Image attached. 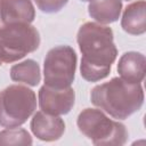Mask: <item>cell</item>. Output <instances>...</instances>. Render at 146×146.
Returning <instances> with one entry per match:
<instances>
[{
	"label": "cell",
	"mask_w": 146,
	"mask_h": 146,
	"mask_svg": "<svg viewBox=\"0 0 146 146\" xmlns=\"http://www.w3.org/2000/svg\"><path fill=\"white\" fill-rule=\"evenodd\" d=\"M76 42L82 54L81 76L89 82L105 79L117 56L112 29L99 23L87 22L80 26Z\"/></svg>",
	"instance_id": "6da1fadb"
},
{
	"label": "cell",
	"mask_w": 146,
	"mask_h": 146,
	"mask_svg": "<svg viewBox=\"0 0 146 146\" xmlns=\"http://www.w3.org/2000/svg\"><path fill=\"white\" fill-rule=\"evenodd\" d=\"M91 103L117 120H125L138 112L144 104L140 83H131L121 78L96 86L90 94Z\"/></svg>",
	"instance_id": "7a4b0ae2"
},
{
	"label": "cell",
	"mask_w": 146,
	"mask_h": 146,
	"mask_svg": "<svg viewBox=\"0 0 146 146\" xmlns=\"http://www.w3.org/2000/svg\"><path fill=\"white\" fill-rule=\"evenodd\" d=\"M76 124L80 132L97 146H121L128 139L125 125L107 117L102 110L84 108L78 115Z\"/></svg>",
	"instance_id": "3957f363"
},
{
	"label": "cell",
	"mask_w": 146,
	"mask_h": 146,
	"mask_svg": "<svg viewBox=\"0 0 146 146\" xmlns=\"http://www.w3.org/2000/svg\"><path fill=\"white\" fill-rule=\"evenodd\" d=\"M36 108L33 90L25 86L11 84L0 91V125L16 128L24 124Z\"/></svg>",
	"instance_id": "277c9868"
},
{
	"label": "cell",
	"mask_w": 146,
	"mask_h": 146,
	"mask_svg": "<svg viewBox=\"0 0 146 146\" xmlns=\"http://www.w3.org/2000/svg\"><path fill=\"white\" fill-rule=\"evenodd\" d=\"M40 46V34L31 24H16L0 33V59L3 63H14L27 54L35 51Z\"/></svg>",
	"instance_id": "5b68a950"
},
{
	"label": "cell",
	"mask_w": 146,
	"mask_h": 146,
	"mask_svg": "<svg viewBox=\"0 0 146 146\" xmlns=\"http://www.w3.org/2000/svg\"><path fill=\"white\" fill-rule=\"evenodd\" d=\"M76 54L70 46L51 48L43 62L44 84L56 89L71 87L75 78Z\"/></svg>",
	"instance_id": "8992f818"
},
{
	"label": "cell",
	"mask_w": 146,
	"mask_h": 146,
	"mask_svg": "<svg viewBox=\"0 0 146 146\" xmlns=\"http://www.w3.org/2000/svg\"><path fill=\"white\" fill-rule=\"evenodd\" d=\"M75 102L73 88L56 89L43 84L39 90V106L42 112L51 115L67 114Z\"/></svg>",
	"instance_id": "52a82bcc"
},
{
	"label": "cell",
	"mask_w": 146,
	"mask_h": 146,
	"mask_svg": "<svg viewBox=\"0 0 146 146\" xmlns=\"http://www.w3.org/2000/svg\"><path fill=\"white\" fill-rule=\"evenodd\" d=\"M34 17L31 0H0V33L16 24H31Z\"/></svg>",
	"instance_id": "ba28073f"
},
{
	"label": "cell",
	"mask_w": 146,
	"mask_h": 146,
	"mask_svg": "<svg viewBox=\"0 0 146 146\" xmlns=\"http://www.w3.org/2000/svg\"><path fill=\"white\" fill-rule=\"evenodd\" d=\"M30 127L33 135L42 141L58 140L65 131L63 119L58 115H51L42 111H39L33 115Z\"/></svg>",
	"instance_id": "9c48e42d"
},
{
	"label": "cell",
	"mask_w": 146,
	"mask_h": 146,
	"mask_svg": "<svg viewBox=\"0 0 146 146\" xmlns=\"http://www.w3.org/2000/svg\"><path fill=\"white\" fill-rule=\"evenodd\" d=\"M145 56L137 51L124 52L117 63V72L121 79L131 82L140 83L145 78Z\"/></svg>",
	"instance_id": "30bf717a"
},
{
	"label": "cell",
	"mask_w": 146,
	"mask_h": 146,
	"mask_svg": "<svg viewBox=\"0 0 146 146\" xmlns=\"http://www.w3.org/2000/svg\"><path fill=\"white\" fill-rule=\"evenodd\" d=\"M122 29L132 35L144 34L146 31V2L144 0L135 1L128 5L121 19Z\"/></svg>",
	"instance_id": "8fae6325"
},
{
	"label": "cell",
	"mask_w": 146,
	"mask_h": 146,
	"mask_svg": "<svg viewBox=\"0 0 146 146\" xmlns=\"http://www.w3.org/2000/svg\"><path fill=\"white\" fill-rule=\"evenodd\" d=\"M122 10L121 0H92L88 6V13L99 24L114 23L120 18Z\"/></svg>",
	"instance_id": "7c38bea8"
},
{
	"label": "cell",
	"mask_w": 146,
	"mask_h": 146,
	"mask_svg": "<svg viewBox=\"0 0 146 146\" xmlns=\"http://www.w3.org/2000/svg\"><path fill=\"white\" fill-rule=\"evenodd\" d=\"M10 79L15 82H22L27 86L35 87L41 80L40 66L33 59H25L11 66Z\"/></svg>",
	"instance_id": "4fadbf2b"
},
{
	"label": "cell",
	"mask_w": 146,
	"mask_h": 146,
	"mask_svg": "<svg viewBox=\"0 0 146 146\" xmlns=\"http://www.w3.org/2000/svg\"><path fill=\"white\" fill-rule=\"evenodd\" d=\"M31 135L22 128H9L0 131V145H32Z\"/></svg>",
	"instance_id": "5bb4252c"
},
{
	"label": "cell",
	"mask_w": 146,
	"mask_h": 146,
	"mask_svg": "<svg viewBox=\"0 0 146 146\" xmlns=\"http://www.w3.org/2000/svg\"><path fill=\"white\" fill-rule=\"evenodd\" d=\"M34 2L42 13L52 14L63 9L68 0H34Z\"/></svg>",
	"instance_id": "9a60e30c"
},
{
	"label": "cell",
	"mask_w": 146,
	"mask_h": 146,
	"mask_svg": "<svg viewBox=\"0 0 146 146\" xmlns=\"http://www.w3.org/2000/svg\"><path fill=\"white\" fill-rule=\"evenodd\" d=\"M82 1H92V0H82Z\"/></svg>",
	"instance_id": "2e32d148"
},
{
	"label": "cell",
	"mask_w": 146,
	"mask_h": 146,
	"mask_svg": "<svg viewBox=\"0 0 146 146\" xmlns=\"http://www.w3.org/2000/svg\"><path fill=\"white\" fill-rule=\"evenodd\" d=\"M1 63H2V62H1V59H0V65H1Z\"/></svg>",
	"instance_id": "e0dca14e"
},
{
	"label": "cell",
	"mask_w": 146,
	"mask_h": 146,
	"mask_svg": "<svg viewBox=\"0 0 146 146\" xmlns=\"http://www.w3.org/2000/svg\"><path fill=\"white\" fill-rule=\"evenodd\" d=\"M127 1H129V0H127Z\"/></svg>",
	"instance_id": "ac0fdd59"
}]
</instances>
